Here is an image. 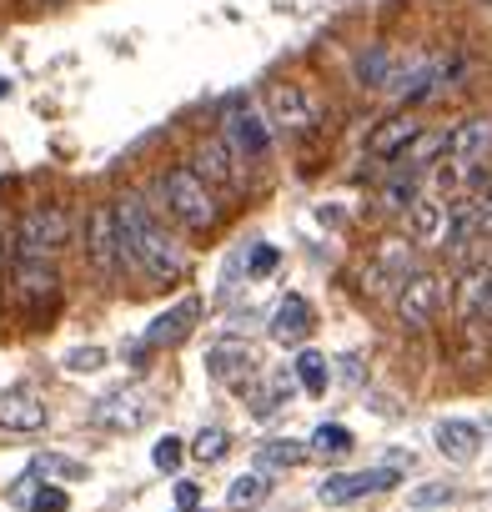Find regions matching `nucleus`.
Returning a JSON list of instances; mask_svg holds the SVG:
<instances>
[{
  "mask_svg": "<svg viewBox=\"0 0 492 512\" xmlns=\"http://www.w3.org/2000/svg\"><path fill=\"white\" fill-rule=\"evenodd\" d=\"M226 447H231V437H226L221 427H201L196 442H191V457H196V462H221Z\"/></svg>",
  "mask_w": 492,
  "mask_h": 512,
  "instance_id": "7c9ffc66",
  "label": "nucleus"
},
{
  "mask_svg": "<svg viewBox=\"0 0 492 512\" xmlns=\"http://www.w3.org/2000/svg\"><path fill=\"white\" fill-rule=\"evenodd\" d=\"M447 297H452V282H447L442 272H432V267L412 272V277L397 287V297H392L397 327H402V332H427V327L442 317Z\"/></svg>",
  "mask_w": 492,
  "mask_h": 512,
  "instance_id": "39448f33",
  "label": "nucleus"
},
{
  "mask_svg": "<svg viewBox=\"0 0 492 512\" xmlns=\"http://www.w3.org/2000/svg\"><path fill=\"white\" fill-rule=\"evenodd\" d=\"M417 131H422V126H417V116H412V111H397V116H387V121L372 131L367 156H372V161H397V156L417 141Z\"/></svg>",
  "mask_w": 492,
  "mask_h": 512,
  "instance_id": "a211bd4d",
  "label": "nucleus"
},
{
  "mask_svg": "<svg viewBox=\"0 0 492 512\" xmlns=\"http://www.w3.org/2000/svg\"><path fill=\"white\" fill-rule=\"evenodd\" d=\"M161 206H166V216L176 221V226H186V231H216V221H221V206H216V196H211V186L191 171V166H171L166 176H161Z\"/></svg>",
  "mask_w": 492,
  "mask_h": 512,
  "instance_id": "f03ea898",
  "label": "nucleus"
},
{
  "mask_svg": "<svg viewBox=\"0 0 492 512\" xmlns=\"http://www.w3.org/2000/svg\"><path fill=\"white\" fill-rule=\"evenodd\" d=\"M46 422H51V407H46V397L36 387L16 382V387L0 392V427L6 432H41Z\"/></svg>",
  "mask_w": 492,
  "mask_h": 512,
  "instance_id": "ddd939ff",
  "label": "nucleus"
},
{
  "mask_svg": "<svg viewBox=\"0 0 492 512\" xmlns=\"http://www.w3.org/2000/svg\"><path fill=\"white\" fill-rule=\"evenodd\" d=\"M407 497H412V507H447V502L457 497V487H447V482H422V487H412Z\"/></svg>",
  "mask_w": 492,
  "mask_h": 512,
  "instance_id": "473e14b6",
  "label": "nucleus"
},
{
  "mask_svg": "<svg viewBox=\"0 0 492 512\" xmlns=\"http://www.w3.org/2000/svg\"><path fill=\"white\" fill-rule=\"evenodd\" d=\"M31 472H36V477H56V482H76V477H86V462L61 457V452H41V457L31 462Z\"/></svg>",
  "mask_w": 492,
  "mask_h": 512,
  "instance_id": "c756f323",
  "label": "nucleus"
},
{
  "mask_svg": "<svg viewBox=\"0 0 492 512\" xmlns=\"http://www.w3.org/2000/svg\"><path fill=\"white\" fill-rule=\"evenodd\" d=\"M36 487H41V477H36V472L26 467V472L16 477V487H11V502H16V507H31V497H36Z\"/></svg>",
  "mask_w": 492,
  "mask_h": 512,
  "instance_id": "e433bc0d",
  "label": "nucleus"
},
{
  "mask_svg": "<svg viewBox=\"0 0 492 512\" xmlns=\"http://www.w3.org/2000/svg\"><path fill=\"white\" fill-rule=\"evenodd\" d=\"M116 211V231H121V256H126V272L146 277L151 287H176L191 272V256L186 246L166 231L161 206H151L146 196L126 191L121 201H111Z\"/></svg>",
  "mask_w": 492,
  "mask_h": 512,
  "instance_id": "f257e3e1",
  "label": "nucleus"
},
{
  "mask_svg": "<svg viewBox=\"0 0 492 512\" xmlns=\"http://www.w3.org/2000/svg\"><path fill=\"white\" fill-rule=\"evenodd\" d=\"M422 272V246L412 236H382L362 267V292L367 297H397V287Z\"/></svg>",
  "mask_w": 492,
  "mask_h": 512,
  "instance_id": "20e7f679",
  "label": "nucleus"
},
{
  "mask_svg": "<svg viewBox=\"0 0 492 512\" xmlns=\"http://www.w3.org/2000/svg\"><path fill=\"white\" fill-rule=\"evenodd\" d=\"M31 512H71V492H66V487H56V482H46V487H36Z\"/></svg>",
  "mask_w": 492,
  "mask_h": 512,
  "instance_id": "72a5a7b5",
  "label": "nucleus"
},
{
  "mask_svg": "<svg viewBox=\"0 0 492 512\" xmlns=\"http://www.w3.org/2000/svg\"><path fill=\"white\" fill-rule=\"evenodd\" d=\"M312 327H317V312H312V302L297 297V292L272 312V342H282V347H302V342L312 337Z\"/></svg>",
  "mask_w": 492,
  "mask_h": 512,
  "instance_id": "6ab92c4d",
  "label": "nucleus"
},
{
  "mask_svg": "<svg viewBox=\"0 0 492 512\" xmlns=\"http://www.w3.org/2000/svg\"><path fill=\"white\" fill-rule=\"evenodd\" d=\"M357 447V437H352V427H342V422H322L317 432H312V442H307V452H322V457H347Z\"/></svg>",
  "mask_w": 492,
  "mask_h": 512,
  "instance_id": "cd10ccee",
  "label": "nucleus"
},
{
  "mask_svg": "<svg viewBox=\"0 0 492 512\" xmlns=\"http://www.w3.org/2000/svg\"><path fill=\"white\" fill-rule=\"evenodd\" d=\"M81 251H86V267L101 282H121L126 277V256H121V231H116V211L111 201L91 206L81 221Z\"/></svg>",
  "mask_w": 492,
  "mask_h": 512,
  "instance_id": "423d86ee",
  "label": "nucleus"
},
{
  "mask_svg": "<svg viewBox=\"0 0 492 512\" xmlns=\"http://www.w3.org/2000/svg\"><path fill=\"white\" fill-rule=\"evenodd\" d=\"M442 251L447 256H467L477 241H487L482 236V226H477V211H472V196H452L447 201V216H442Z\"/></svg>",
  "mask_w": 492,
  "mask_h": 512,
  "instance_id": "f3484780",
  "label": "nucleus"
},
{
  "mask_svg": "<svg viewBox=\"0 0 492 512\" xmlns=\"http://www.w3.org/2000/svg\"><path fill=\"white\" fill-rule=\"evenodd\" d=\"M387 66H392V51L387 46H367L362 56H357V86H367V91H382L387 86Z\"/></svg>",
  "mask_w": 492,
  "mask_h": 512,
  "instance_id": "a878e982",
  "label": "nucleus"
},
{
  "mask_svg": "<svg viewBox=\"0 0 492 512\" xmlns=\"http://www.w3.org/2000/svg\"><path fill=\"white\" fill-rule=\"evenodd\" d=\"M36 6H66V0H36Z\"/></svg>",
  "mask_w": 492,
  "mask_h": 512,
  "instance_id": "79ce46f5",
  "label": "nucleus"
},
{
  "mask_svg": "<svg viewBox=\"0 0 492 512\" xmlns=\"http://www.w3.org/2000/svg\"><path fill=\"white\" fill-rule=\"evenodd\" d=\"M487 287H492V262H477V267L462 272V282L452 287V302H457V317H462V322H477V317H482Z\"/></svg>",
  "mask_w": 492,
  "mask_h": 512,
  "instance_id": "412c9836",
  "label": "nucleus"
},
{
  "mask_svg": "<svg viewBox=\"0 0 492 512\" xmlns=\"http://www.w3.org/2000/svg\"><path fill=\"white\" fill-rule=\"evenodd\" d=\"M472 211H477V226H482V236H492V181H487V186H477V196H472Z\"/></svg>",
  "mask_w": 492,
  "mask_h": 512,
  "instance_id": "c9c22d12",
  "label": "nucleus"
},
{
  "mask_svg": "<svg viewBox=\"0 0 492 512\" xmlns=\"http://www.w3.org/2000/svg\"><path fill=\"white\" fill-rule=\"evenodd\" d=\"M196 322H201V302H196V297L176 302L171 312H161V317L146 327V337L136 342V352H131V357H141V352H151V347H176V342H186Z\"/></svg>",
  "mask_w": 492,
  "mask_h": 512,
  "instance_id": "4468645a",
  "label": "nucleus"
},
{
  "mask_svg": "<svg viewBox=\"0 0 492 512\" xmlns=\"http://www.w3.org/2000/svg\"><path fill=\"white\" fill-rule=\"evenodd\" d=\"M191 171H196L206 186H221L226 196H241V191H246V161H241L221 136H201V141H196Z\"/></svg>",
  "mask_w": 492,
  "mask_h": 512,
  "instance_id": "6e6552de",
  "label": "nucleus"
},
{
  "mask_svg": "<svg viewBox=\"0 0 492 512\" xmlns=\"http://www.w3.org/2000/svg\"><path fill=\"white\" fill-rule=\"evenodd\" d=\"M492 156V116H467L462 126H452L447 131V151H442V161H457V166H477V161H487Z\"/></svg>",
  "mask_w": 492,
  "mask_h": 512,
  "instance_id": "2eb2a0df",
  "label": "nucleus"
},
{
  "mask_svg": "<svg viewBox=\"0 0 492 512\" xmlns=\"http://www.w3.org/2000/svg\"><path fill=\"white\" fill-rule=\"evenodd\" d=\"M297 382H302L307 397H327V387H332L327 357H322V352H302V357H297Z\"/></svg>",
  "mask_w": 492,
  "mask_h": 512,
  "instance_id": "bb28decb",
  "label": "nucleus"
},
{
  "mask_svg": "<svg viewBox=\"0 0 492 512\" xmlns=\"http://www.w3.org/2000/svg\"><path fill=\"white\" fill-rule=\"evenodd\" d=\"M176 507H181V512H196V507H201V487L181 477V482H176Z\"/></svg>",
  "mask_w": 492,
  "mask_h": 512,
  "instance_id": "58836bf2",
  "label": "nucleus"
},
{
  "mask_svg": "<svg viewBox=\"0 0 492 512\" xmlns=\"http://www.w3.org/2000/svg\"><path fill=\"white\" fill-rule=\"evenodd\" d=\"M0 262H6V246H0Z\"/></svg>",
  "mask_w": 492,
  "mask_h": 512,
  "instance_id": "37998d69",
  "label": "nucleus"
},
{
  "mask_svg": "<svg viewBox=\"0 0 492 512\" xmlns=\"http://www.w3.org/2000/svg\"><path fill=\"white\" fill-rule=\"evenodd\" d=\"M11 292L26 312H41V307H56L61 302V272L56 262H36V256H16L11 267Z\"/></svg>",
  "mask_w": 492,
  "mask_h": 512,
  "instance_id": "1a4fd4ad",
  "label": "nucleus"
},
{
  "mask_svg": "<svg viewBox=\"0 0 492 512\" xmlns=\"http://www.w3.org/2000/svg\"><path fill=\"white\" fill-rule=\"evenodd\" d=\"M407 216H412V231H407L412 241H437V236H442V216H447V206H442V201L417 196Z\"/></svg>",
  "mask_w": 492,
  "mask_h": 512,
  "instance_id": "393cba45",
  "label": "nucleus"
},
{
  "mask_svg": "<svg viewBox=\"0 0 492 512\" xmlns=\"http://www.w3.org/2000/svg\"><path fill=\"white\" fill-rule=\"evenodd\" d=\"M272 267H277V246H257L252 262H246V272H252V277H267Z\"/></svg>",
  "mask_w": 492,
  "mask_h": 512,
  "instance_id": "4c0bfd02",
  "label": "nucleus"
},
{
  "mask_svg": "<svg viewBox=\"0 0 492 512\" xmlns=\"http://www.w3.org/2000/svg\"><path fill=\"white\" fill-rule=\"evenodd\" d=\"M61 367L76 372V377H86V372H101V367H106V352H101V347H71V352L61 357Z\"/></svg>",
  "mask_w": 492,
  "mask_h": 512,
  "instance_id": "2f4dec72",
  "label": "nucleus"
},
{
  "mask_svg": "<svg viewBox=\"0 0 492 512\" xmlns=\"http://www.w3.org/2000/svg\"><path fill=\"white\" fill-rule=\"evenodd\" d=\"M181 457H186V442H181V437H171V432H166V437L156 442V452H151V462H156L161 472H176V467H181Z\"/></svg>",
  "mask_w": 492,
  "mask_h": 512,
  "instance_id": "f704fd0d",
  "label": "nucleus"
},
{
  "mask_svg": "<svg viewBox=\"0 0 492 512\" xmlns=\"http://www.w3.org/2000/svg\"><path fill=\"white\" fill-rule=\"evenodd\" d=\"M146 417H151V397H146L141 387H116V392H106V397L91 407V422H96L101 432H136Z\"/></svg>",
  "mask_w": 492,
  "mask_h": 512,
  "instance_id": "f8f14e48",
  "label": "nucleus"
},
{
  "mask_svg": "<svg viewBox=\"0 0 492 512\" xmlns=\"http://www.w3.org/2000/svg\"><path fill=\"white\" fill-rule=\"evenodd\" d=\"M71 231H76V221H71V211L61 206V201H46V206H31L21 221H16V256H36V262H56V256L71 246Z\"/></svg>",
  "mask_w": 492,
  "mask_h": 512,
  "instance_id": "7ed1b4c3",
  "label": "nucleus"
},
{
  "mask_svg": "<svg viewBox=\"0 0 492 512\" xmlns=\"http://www.w3.org/2000/svg\"><path fill=\"white\" fill-rule=\"evenodd\" d=\"M221 141L241 156V161H267L272 151V126L262 121V111L252 101H231L221 116Z\"/></svg>",
  "mask_w": 492,
  "mask_h": 512,
  "instance_id": "0eeeda50",
  "label": "nucleus"
},
{
  "mask_svg": "<svg viewBox=\"0 0 492 512\" xmlns=\"http://www.w3.org/2000/svg\"><path fill=\"white\" fill-rule=\"evenodd\" d=\"M0 96H11V81L6 76H0Z\"/></svg>",
  "mask_w": 492,
  "mask_h": 512,
  "instance_id": "a19ab883",
  "label": "nucleus"
},
{
  "mask_svg": "<svg viewBox=\"0 0 492 512\" xmlns=\"http://www.w3.org/2000/svg\"><path fill=\"white\" fill-rule=\"evenodd\" d=\"M432 442H437V452H442V457H452V462H472V457H477V447H482V427L447 417V422H437V427H432Z\"/></svg>",
  "mask_w": 492,
  "mask_h": 512,
  "instance_id": "aec40b11",
  "label": "nucleus"
},
{
  "mask_svg": "<svg viewBox=\"0 0 492 512\" xmlns=\"http://www.w3.org/2000/svg\"><path fill=\"white\" fill-rule=\"evenodd\" d=\"M422 191H417V176H407V171H397L392 181H382L377 186V206L387 211V216H402V211H412V201H417Z\"/></svg>",
  "mask_w": 492,
  "mask_h": 512,
  "instance_id": "b1692460",
  "label": "nucleus"
},
{
  "mask_svg": "<svg viewBox=\"0 0 492 512\" xmlns=\"http://www.w3.org/2000/svg\"><path fill=\"white\" fill-rule=\"evenodd\" d=\"M402 482V472L397 467H362V472H332L322 487H317V497L327 502V507H347V502H362V497H377V492H387V487H397Z\"/></svg>",
  "mask_w": 492,
  "mask_h": 512,
  "instance_id": "9d476101",
  "label": "nucleus"
},
{
  "mask_svg": "<svg viewBox=\"0 0 492 512\" xmlns=\"http://www.w3.org/2000/svg\"><path fill=\"white\" fill-rule=\"evenodd\" d=\"M267 111H272L267 126L282 131V136H312L317 131V111H312V101H307V91L297 81H277L267 91Z\"/></svg>",
  "mask_w": 492,
  "mask_h": 512,
  "instance_id": "9b49d317",
  "label": "nucleus"
},
{
  "mask_svg": "<svg viewBox=\"0 0 492 512\" xmlns=\"http://www.w3.org/2000/svg\"><path fill=\"white\" fill-rule=\"evenodd\" d=\"M267 497H272L267 472H241V477L226 487V507H231V512H252V507H262Z\"/></svg>",
  "mask_w": 492,
  "mask_h": 512,
  "instance_id": "5701e85b",
  "label": "nucleus"
},
{
  "mask_svg": "<svg viewBox=\"0 0 492 512\" xmlns=\"http://www.w3.org/2000/svg\"><path fill=\"white\" fill-rule=\"evenodd\" d=\"M206 377L226 382V387H246L257 377V352L246 342H216V347H206Z\"/></svg>",
  "mask_w": 492,
  "mask_h": 512,
  "instance_id": "dca6fc26",
  "label": "nucleus"
},
{
  "mask_svg": "<svg viewBox=\"0 0 492 512\" xmlns=\"http://www.w3.org/2000/svg\"><path fill=\"white\" fill-rule=\"evenodd\" d=\"M447 151V131H417V141L397 156V171H407V176H417L422 166H437V156Z\"/></svg>",
  "mask_w": 492,
  "mask_h": 512,
  "instance_id": "4be33fe9",
  "label": "nucleus"
},
{
  "mask_svg": "<svg viewBox=\"0 0 492 512\" xmlns=\"http://www.w3.org/2000/svg\"><path fill=\"white\" fill-rule=\"evenodd\" d=\"M257 462L262 467H302L307 462V442H292V437H272L257 447Z\"/></svg>",
  "mask_w": 492,
  "mask_h": 512,
  "instance_id": "c85d7f7f",
  "label": "nucleus"
},
{
  "mask_svg": "<svg viewBox=\"0 0 492 512\" xmlns=\"http://www.w3.org/2000/svg\"><path fill=\"white\" fill-rule=\"evenodd\" d=\"M482 322H492V287H487V307H482Z\"/></svg>",
  "mask_w": 492,
  "mask_h": 512,
  "instance_id": "ea45409f",
  "label": "nucleus"
}]
</instances>
